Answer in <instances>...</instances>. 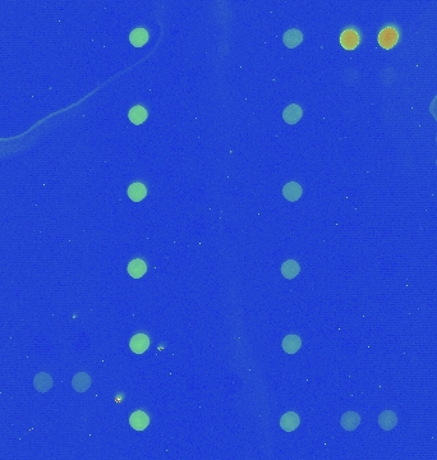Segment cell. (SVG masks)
Returning <instances> with one entry per match:
<instances>
[{
  "instance_id": "obj_1",
  "label": "cell",
  "mask_w": 437,
  "mask_h": 460,
  "mask_svg": "<svg viewBox=\"0 0 437 460\" xmlns=\"http://www.w3.org/2000/svg\"><path fill=\"white\" fill-rule=\"evenodd\" d=\"M148 347H150V339L145 334H137L129 341V348L135 354L145 353Z\"/></svg>"
},
{
  "instance_id": "obj_2",
  "label": "cell",
  "mask_w": 437,
  "mask_h": 460,
  "mask_svg": "<svg viewBox=\"0 0 437 460\" xmlns=\"http://www.w3.org/2000/svg\"><path fill=\"white\" fill-rule=\"evenodd\" d=\"M34 386H35V389L38 392L45 394V392H47L53 388V379H51V376L49 373L40 372L34 379Z\"/></svg>"
},
{
  "instance_id": "obj_3",
  "label": "cell",
  "mask_w": 437,
  "mask_h": 460,
  "mask_svg": "<svg viewBox=\"0 0 437 460\" xmlns=\"http://www.w3.org/2000/svg\"><path fill=\"white\" fill-rule=\"evenodd\" d=\"M299 425H301V418L294 412L285 413L281 417V420H280V427L286 432L294 431L296 428H298Z\"/></svg>"
},
{
  "instance_id": "obj_4",
  "label": "cell",
  "mask_w": 437,
  "mask_h": 460,
  "mask_svg": "<svg viewBox=\"0 0 437 460\" xmlns=\"http://www.w3.org/2000/svg\"><path fill=\"white\" fill-rule=\"evenodd\" d=\"M91 377L86 372H79L77 373L72 380V386L77 392H85L87 391L90 386H91Z\"/></svg>"
},
{
  "instance_id": "obj_5",
  "label": "cell",
  "mask_w": 437,
  "mask_h": 460,
  "mask_svg": "<svg viewBox=\"0 0 437 460\" xmlns=\"http://www.w3.org/2000/svg\"><path fill=\"white\" fill-rule=\"evenodd\" d=\"M398 42V32L394 29H385L378 36V44L384 49H390Z\"/></svg>"
},
{
  "instance_id": "obj_6",
  "label": "cell",
  "mask_w": 437,
  "mask_h": 460,
  "mask_svg": "<svg viewBox=\"0 0 437 460\" xmlns=\"http://www.w3.org/2000/svg\"><path fill=\"white\" fill-rule=\"evenodd\" d=\"M359 42V36L354 30H346L341 34V37H340V44L344 49L346 50H353V49H356V46L358 45Z\"/></svg>"
},
{
  "instance_id": "obj_7",
  "label": "cell",
  "mask_w": 437,
  "mask_h": 460,
  "mask_svg": "<svg viewBox=\"0 0 437 460\" xmlns=\"http://www.w3.org/2000/svg\"><path fill=\"white\" fill-rule=\"evenodd\" d=\"M303 116V111L302 107L299 106V105H296V104H292L289 106L286 107L284 110L283 113V118L288 124H296L301 120V118Z\"/></svg>"
},
{
  "instance_id": "obj_8",
  "label": "cell",
  "mask_w": 437,
  "mask_h": 460,
  "mask_svg": "<svg viewBox=\"0 0 437 460\" xmlns=\"http://www.w3.org/2000/svg\"><path fill=\"white\" fill-rule=\"evenodd\" d=\"M127 271L133 279H139L145 275L146 271H147V265H146L145 261L135 258V260H132L128 263Z\"/></svg>"
},
{
  "instance_id": "obj_9",
  "label": "cell",
  "mask_w": 437,
  "mask_h": 460,
  "mask_svg": "<svg viewBox=\"0 0 437 460\" xmlns=\"http://www.w3.org/2000/svg\"><path fill=\"white\" fill-rule=\"evenodd\" d=\"M129 423H131L132 428L137 429V431H143V429H146V427L148 426L150 420H148L147 414L141 412V410H137V412H134V413L131 416Z\"/></svg>"
},
{
  "instance_id": "obj_10",
  "label": "cell",
  "mask_w": 437,
  "mask_h": 460,
  "mask_svg": "<svg viewBox=\"0 0 437 460\" xmlns=\"http://www.w3.org/2000/svg\"><path fill=\"white\" fill-rule=\"evenodd\" d=\"M378 425L385 431H390L398 425L397 414L394 413V412H390V410H386L384 413H381L380 417H378Z\"/></svg>"
},
{
  "instance_id": "obj_11",
  "label": "cell",
  "mask_w": 437,
  "mask_h": 460,
  "mask_svg": "<svg viewBox=\"0 0 437 460\" xmlns=\"http://www.w3.org/2000/svg\"><path fill=\"white\" fill-rule=\"evenodd\" d=\"M283 40L286 47L294 49V47L299 46V45L302 44L303 34L301 31H298V30H289V31H286L285 34H284Z\"/></svg>"
},
{
  "instance_id": "obj_12",
  "label": "cell",
  "mask_w": 437,
  "mask_h": 460,
  "mask_svg": "<svg viewBox=\"0 0 437 460\" xmlns=\"http://www.w3.org/2000/svg\"><path fill=\"white\" fill-rule=\"evenodd\" d=\"M283 194L284 197L288 201H290V202L298 201L299 198H301V196H302V187H301L298 183L290 182L284 185Z\"/></svg>"
},
{
  "instance_id": "obj_13",
  "label": "cell",
  "mask_w": 437,
  "mask_h": 460,
  "mask_svg": "<svg viewBox=\"0 0 437 460\" xmlns=\"http://www.w3.org/2000/svg\"><path fill=\"white\" fill-rule=\"evenodd\" d=\"M359 423H361V417L354 412H348V413L343 414L341 421H340L341 427L346 431H354L359 426Z\"/></svg>"
},
{
  "instance_id": "obj_14",
  "label": "cell",
  "mask_w": 437,
  "mask_h": 460,
  "mask_svg": "<svg viewBox=\"0 0 437 460\" xmlns=\"http://www.w3.org/2000/svg\"><path fill=\"white\" fill-rule=\"evenodd\" d=\"M127 193H128L131 200L134 201V202H139V201H142L146 197V194H147V188L142 184V183L135 182L129 185Z\"/></svg>"
},
{
  "instance_id": "obj_15",
  "label": "cell",
  "mask_w": 437,
  "mask_h": 460,
  "mask_svg": "<svg viewBox=\"0 0 437 460\" xmlns=\"http://www.w3.org/2000/svg\"><path fill=\"white\" fill-rule=\"evenodd\" d=\"M129 41L131 44L135 47H142L147 44L148 41V32L145 29H135L129 35Z\"/></svg>"
},
{
  "instance_id": "obj_16",
  "label": "cell",
  "mask_w": 437,
  "mask_h": 460,
  "mask_svg": "<svg viewBox=\"0 0 437 460\" xmlns=\"http://www.w3.org/2000/svg\"><path fill=\"white\" fill-rule=\"evenodd\" d=\"M128 118L133 124H142V123L147 119V110L143 106H141V105H135V106H133L132 109L129 110Z\"/></svg>"
},
{
  "instance_id": "obj_17",
  "label": "cell",
  "mask_w": 437,
  "mask_h": 460,
  "mask_svg": "<svg viewBox=\"0 0 437 460\" xmlns=\"http://www.w3.org/2000/svg\"><path fill=\"white\" fill-rule=\"evenodd\" d=\"M302 345V340L297 335H288L283 340V349L288 354H296Z\"/></svg>"
},
{
  "instance_id": "obj_18",
  "label": "cell",
  "mask_w": 437,
  "mask_h": 460,
  "mask_svg": "<svg viewBox=\"0 0 437 460\" xmlns=\"http://www.w3.org/2000/svg\"><path fill=\"white\" fill-rule=\"evenodd\" d=\"M299 271H301V267H299V265L296 261L293 260L286 261V262L283 263V266H281V274H283L284 278L288 279V280H292V279L296 278L299 274Z\"/></svg>"
}]
</instances>
